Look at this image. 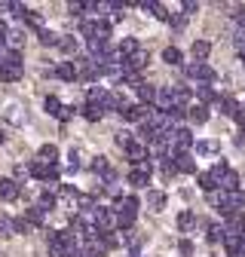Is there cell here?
<instances>
[{"instance_id":"23","label":"cell","mask_w":245,"mask_h":257,"mask_svg":"<svg viewBox=\"0 0 245 257\" xmlns=\"http://www.w3.org/2000/svg\"><path fill=\"white\" fill-rule=\"evenodd\" d=\"M193 223H196V217H193L190 211H181V214H178V230H181V233H190Z\"/></svg>"},{"instance_id":"44","label":"cell","mask_w":245,"mask_h":257,"mask_svg":"<svg viewBox=\"0 0 245 257\" xmlns=\"http://www.w3.org/2000/svg\"><path fill=\"white\" fill-rule=\"evenodd\" d=\"M58 110H61V101L55 98V95H49V98H46V113H52V116H58Z\"/></svg>"},{"instance_id":"36","label":"cell","mask_w":245,"mask_h":257,"mask_svg":"<svg viewBox=\"0 0 245 257\" xmlns=\"http://www.w3.org/2000/svg\"><path fill=\"white\" fill-rule=\"evenodd\" d=\"M7 10L13 13V19H25V16H28V7L19 4V0H16V4H7Z\"/></svg>"},{"instance_id":"19","label":"cell","mask_w":245,"mask_h":257,"mask_svg":"<svg viewBox=\"0 0 245 257\" xmlns=\"http://www.w3.org/2000/svg\"><path fill=\"white\" fill-rule=\"evenodd\" d=\"M126 104H129V101H122L116 92H107V98H104V104H101V107H104V110H122Z\"/></svg>"},{"instance_id":"40","label":"cell","mask_w":245,"mask_h":257,"mask_svg":"<svg viewBox=\"0 0 245 257\" xmlns=\"http://www.w3.org/2000/svg\"><path fill=\"white\" fill-rule=\"evenodd\" d=\"M7 43H10V49H13V52H19V46L25 43V37L19 34V31H10V37H7Z\"/></svg>"},{"instance_id":"30","label":"cell","mask_w":245,"mask_h":257,"mask_svg":"<svg viewBox=\"0 0 245 257\" xmlns=\"http://www.w3.org/2000/svg\"><path fill=\"white\" fill-rule=\"evenodd\" d=\"M157 163H160V169H163V175H166V178L178 175V169H175V156H163V159H157Z\"/></svg>"},{"instance_id":"8","label":"cell","mask_w":245,"mask_h":257,"mask_svg":"<svg viewBox=\"0 0 245 257\" xmlns=\"http://www.w3.org/2000/svg\"><path fill=\"white\" fill-rule=\"evenodd\" d=\"M184 116H187L193 125H202L205 119H208V107H202V104H190L187 107V113H184Z\"/></svg>"},{"instance_id":"33","label":"cell","mask_w":245,"mask_h":257,"mask_svg":"<svg viewBox=\"0 0 245 257\" xmlns=\"http://www.w3.org/2000/svg\"><path fill=\"white\" fill-rule=\"evenodd\" d=\"M25 220L31 223V227H34V223H43V211H40L37 205H34V208H28V211H25Z\"/></svg>"},{"instance_id":"11","label":"cell","mask_w":245,"mask_h":257,"mask_svg":"<svg viewBox=\"0 0 245 257\" xmlns=\"http://www.w3.org/2000/svg\"><path fill=\"white\" fill-rule=\"evenodd\" d=\"M175 169H178V172H184V175H196V163H193L187 153L175 156Z\"/></svg>"},{"instance_id":"7","label":"cell","mask_w":245,"mask_h":257,"mask_svg":"<svg viewBox=\"0 0 245 257\" xmlns=\"http://www.w3.org/2000/svg\"><path fill=\"white\" fill-rule=\"evenodd\" d=\"M126 156H129L132 166H138V163H144V159H150V156H147V147H144L141 141H135L132 147H126Z\"/></svg>"},{"instance_id":"46","label":"cell","mask_w":245,"mask_h":257,"mask_svg":"<svg viewBox=\"0 0 245 257\" xmlns=\"http://www.w3.org/2000/svg\"><path fill=\"white\" fill-rule=\"evenodd\" d=\"M236 52H239V58L245 61V31H239V34H236Z\"/></svg>"},{"instance_id":"34","label":"cell","mask_w":245,"mask_h":257,"mask_svg":"<svg viewBox=\"0 0 245 257\" xmlns=\"http://www.w3.org/2000/svg\"><path fill=\"white\" fill-rule=\"evenodd\" d=\"M80 37H86V40H89V37H95V22L83 19V22H80Z\"/></svg>"},{"instance_id":"13","label":"cell","mask_w":245,"mask_h":257,"mask_svg":"<svg viewBox=\"0 0 245 257\" xmlns=\"http://www.w3.org/2000/svg\"><path fill=\"white\" fill-rule=\"evenodd\" d=\"M208 52H211V43H208V40H193L190 55H193L196 61H205V58H208Z\"/></svg>"},{"instance_id":"2","label":"cell","mask_w":245,"mask_h":257,"mask_svg":"<svg viewBox=\"0 0 245 257\" xmlns=\"http://www.w3.org/2000/svg\"><path fill=\"white\" fill-rule=\"evenodd\" d=\"M28 172L34 175L37 181H46V184L58 181V175H61V169H58V166H46V163H40V159H34V163L28 166Z\"/></svg>"},{"instance_id":"16","label":"cell","mask_w":245,"mask_h":257,"mask_svg":"<svg viewBox=\"0 0 245 257\" xmlns=\"http://www.w3.org/2000/svg\"><path fill=\"white\" fill-rule=\"evenodd\" d=\"M205 239H208V245L224 242V227L221 223H205Z\"/></svg>"},{"instance_id":"21","label":"cell","mask_w":245,"mask_h":257,"mask_svg":"<svg viewBox=\"0 0 245 257\" xmlns=\"http://www.w3.org/2000/svg\"><path fill=\"white\" fill-rule=\"evenodd\" d=\"M227 172H230V166L224 163V159H218V163H214V166H211V172H208V175H211V181H214V187H218V184H221V178H224Z\"/></svg>"},{"instance_id":"20","label":"cell","mask_w":245,"mask_h":257,"mask_svg":"<svg viewBox=\"0 0 245 257\" xmlns=\"http://www.w3.org/2000/svg\"><path fill=\"white\" fill-rule=\"evenodd\" d=\"M80 113H83V116H86L89 122H98V119L104 116V107H101V104H86V107H83Z\"/></svg>"},{"instance_id":"9","label":"cell","mask_w":245,"mask_h":257,"mask_svg":"<svg viewBox=\"0 0 245 257\" xmlns=\"http://www.w3.org/2000/svg\"><path fill=\"white\" fill-rule=\"evenodd\" d=\"M147 58H150V55H147L144 49H138V52H132V55L126 58V71H135V74H138V71L144 68V64H147Z\"/></svg>"},{"instance_id":"12","label":"cell","mask_w":245,"mask_h":257,"mask_svg":"<svg viewBox=\"0 0 245 257\" xmlns=\"http://www.w3.org/2000/svg\"><path fill=\"white\" fill-rule=\"evenodd\" d=\"M55 77L58 80H77V64L74 61H61L55 68Z\"/></svg>"},{"instance_id":"43","label":"cell","mask_w":245,"mask_h":257,"mask_svg":"<svg viewBox=\"0 0 245 257\" xmlns=\"http://www.w3.org/2000/svg\"><path fill=\"white\" fill-rule=\"evenodd\" d=\"M169 25H172L175 31H184V28H187V16H181V13H175V16L169 19Z\"/></svg>"},{"instance_id":"25","label":"cell","mask_w":245,"mask_h":257,"mask_svg":"<svg viewBox=\"0 0 245 257\" xmlns=\"http://www.w3.org/2000/svg\"><path fill=\"white\" fill-rule=\"evenodd\" d=\"M205 196H208V202L214 205V208H224V202H227V190H211V193H205Z\"/></svg>"},{"instance_id":"37","label":"cell","mask_w":245,"mask_h":257,"mask_svg":"<svg viewBox=\"0 0 245 257\" xmlns=\"http://www.w3.org/2000/svg\"><path fill=\"white\" fill-rule=\"evenodd\" d=\"M196 181H199V187H202L205 193H211V190H218V187H214V181H211V175H208V172H202V175H196Z\"/></svg>"},{"instance_id":"51","label":"cell","mask_w":245,"mask_h":257,"mask_svg":"<svg viewBox=\"0 0 245 257\" xmlns=\"http://www.w3.org/2000/svg\"><path fill=\"white\" fill-rule=\"evenodd\" d=\"M7 37H10V25H7V22H0V46L7 43Z\"/></svg>"},{"instance_id":"39","label":"cell","mask_w":245,"mask_h":257,"mask_svg":"<svg viewBox=\"0 0 245 257\" xmlns=\"http://www.w3.org/2000/svg\"><path fill=\"white\" fill-rule=\"evenodd\" d=\"M150 13H153V16H157L160 22H169V19H172V13H169V10H166L163 4H153V7H150Z\"/></svg>"},{"instance_id":"10","label":"cell","mask_w":245,"mask_h":257,"mask_svg":"<svg viewBox=\"0 0 245 257\" xmlns=\"http://www.w3.org/2000/svg\"><path fill=\"white\" fill-rule=\"evenodd\" d=\"M37 159H40V163H46V166H55V159H58V147H55V144H43V147L37 150Z\"/></svg>"},{"instance_id":"28","label":"cell","mask_w":245,"mask_h":257,"mask_svg":"<svg viewBox=\"0 0 245 257\" xmlns=\"http://www.w3.org/2000/svg\"><path fill=\"white\" fill-rule=\"evenodd\" d=\"M163 61H169V64H181V61H184V55H181V49H178V46H166V49H163Z\"/></svg>"},{"instance_id":"32","label":"cell","mask_w":245,"mask_h":257,"mask_svg":"<svg viewBox=\"0 0 245 257\" xmlns=\"http://www.w3.org/2000/svg\"><path fill=\"white\" fill-rule=\"evenodd\" d=\"M37 208H40V211L46 214L49 208H55V196H52V193H43V196L37 199Z\"/></svg>"},{"instance_id":"38","label":"cell","mask_w":245,"mask_h":257,"mask_svg":"<svg viewBox=\"0 0 245 257\" xmlns=\"http://www.w3.org/2000/svg\"><path fill=\"white\" fill-rule=\"evenodd\" d=\"M55 46H58L61 52H74V49H77V40H74V37H58Z\"/></svg>"},{"instance_id":"52","label":"cell","mask_w":245,"mask_h":257,"mask_svg":"<svg viewBox=\"0 0 245 257\" xmlns=\"http://www.w3.org/2000/svg\"><path fill=\"white\" fill-rule=\"evenodd\" d=\"M7 141V132H4V128H0V144H4Z\"/></svg>"},{"instance_id":"1","label":"cell","mask_w":245,"mask_h":257,"mask_svg":"<svg viewBox=\"0 0 245 257\" xmlns=\"http://www.w3.org/2000/svg\"><path fill=\"white\" fill-rule=\"evenodd\" d=\"M22 74H25V68H22V55L10 49L4 58H0V80H4V83H16V80H22Z\"/></svg>"},{"instance_id":"4","label":"cell","mask_w":245,"mask_h":257,"mask_svg":"<svg viewBox=\"0 0 245 257\" xmlns=\"http://www.w3.org/2000/svg\"><path fill=\"white\" fill-rule=\"evenodd\" d=\"M150 159H144V163H138V166H132V172H129V184L132 187H147L150 184Z\"/></svg>"},{"instance_id":"42","label":"cell","mask_w":245,"mask_h":257,"mask_svg":"<svg viewBox=\"0 0 245 257\" xmlns=\"http://www.w3.org/2000/svg\"><path fill=\"white\" fill-rule=\"evenodd\" d=\"M25 22H28V28H37V31L43 28V16H40V13H28Z\"/></svg>"},{"instance_id":"27","label":"cell","mask_w":245,"mask_h":257,"mask_svg":"<svg viewBox=\"0 0 245 257\" xmlns=\"http://www.w3.org/2000/svg\"><path fill=\"white\" fill-rule=\"evenodd\" d=\"M138 49H141V46H138V40H135V37H126V40L119 43V55H122V58H129V55H132V52H138Z\"/></svg>"},{"instance_id":"35","label":"cell","mask_w":245,"mask_h":257,"mask_svg":"<svg viewBox=\"0 0 245 257\" xmlns=\"http://www.w3.org/2000/svg\"><path fill=\"white\" fill-rule=\"evenodd\" d=\"M116 144L126 150V147H132L135 144V138H132V132H126V128H122V132H116Z\"/></svg>"},{"instance_id":"41","label":"cell","mask_w":245,"mask_h":257,"mask_svg":"<svg viewBox=\"0 0 245 257\" xmlns=\"http://www.w3.org/2000/svg\"><path fill=\"white\" fill-rule=\"evenodd\" d=\"M13 233H31V223L25 217H13Z\"/></svg>"},{"instance_id":"3","label":"cell","mask_w":245,"mask_h":257,"mask_svg":"<svg viewBox=\"0 0 245 257\" xmlns=\"http://www.w3.org/2000/svg\"><path fill=\"white\" fill-rule=\"evenodd\" d=\"M184 74H187L190 80H202V86H208V83L214 80V71L208 68L205 61H190L187 68H184Z\"/></svg>"},{"instance_id":"50","label":"cell","mask_w":245,"mask_h":257,"mask_svg":"<svg viewBox=\"0 0 245 257\" xmlns=\"http://www.w3.org/2000/svg\"><path fill=\"white\" fill-rule=\"evenodd\" d=\"M71 116H74V107H65V104H61V110H58V119H61V122H68Z\"/></svg>"},{"instance_id":"6","label":"cell","mask_w":245,"mask_h":257,"mask_svg":"<svg viewBox=\"0 0 245 257\" xmlns=\"http://www.w3.org/2000/svg\"><path fill=\"white\" fill-rule=\"evenodd\" d=\"M19 181L16 178H0V199H7V202H13V199H19Z\"/></svg>"},{"instance_id":"15","label":"cell","mask_w":245,"mask_h":257,"mask_svg":"<svg viewBox=\"0 0 245 257\" xmlns=\"http://www.w3.org/2000/svg\"><path fill=\"white\" fill-rule=\"evenodd\" d=\"M116 230H132L135 227V211H116Z\"/></svg>"},{"instance_id":"24","label":"cell","mask_w":245,"mask_h":257,"mask_svg":"<svg viewBox=\"0 0 245 257\" xmlns=\"http://www.w3.org/2000/svg\"><path fill=\"white\" fill-rule=\"evenodd\" d=\"M218 104H221V110H224L227 116H236V110H239L236 98H230V95H221V98H218Z\"/></svg>"},{"instance_id":"31","label":"cell","mask_w":245,"mask_h":257,"mask_svg":"<svg viewBox=\"0 0 245 257\" xmlns=\"http://www.w3.org/2000/svg\"><path fill=\"white\" fill-rule=\"evenodd\" d=\"M89 169H92V172H98V175L110 172V166H107V159H104V156H95V159H92V163H89Z\"/></svg>"},{"instance_id":"17","label":"cell","mask_w":245,"mask_h":257,"mask_svg":"<svg viewBox=\"0 0 245 257\" xmlns=\"http://www.w3.org/2000/svg\"><path fill=\"white\" fill-rule=\"evenodd\" d=\"M196 95H199V104L208 107L211 101H218V92H214L211 86H196Z\"/></svg>"},{"instance_id":"29","label":"cell","mask_w":245,"mask_h":257,"mask_svg":"<svg viewBox=\"0 0 245 257\" xmlns=\"http://www.w3.org/2000/svg\"><path fill=\"white\" fill-rule=\"evenodd\" d=\"M196 153L199 156H208V153H218V141H193Z\"/></svg>"},{"instance_id":"45","label":"cell","mask_w":245,"mask_h":257,"mask_svg":"<svg viewBox=\"0 0 245 257\" xmlns=\"http://www.w3.org/2000/svg\"><path fill=\"white\" fill-rule=\"evenodd\" d=\"M0 236H13V217H0Z\"/></svg>"},{"instance_id":"53","label":"cell","mask_w":245,"mask_h":257,"mask_svg":"<svg viewBox=\"0 0 245 257\" xmlns=\"http://www.w3.org/2000/svg\"><path fill=\"white\" fill-rule=\"evenodd\" d=\"M138 257H141V254H138Z\"/></svg>"},{"instance_id":"48","label":"cell","mask_w":245,"mask_h":257,"mask_svg":"<svg viewBox=\"0 0 245 257\" xmlns=\"http://www.w3.org/2000/svg\"><path fill=\"white\" fill-rule=\"evenodd\" d=\"M190 13H196V0H184V4H181V16H190Z\"/></svg>"},{"instance_id":"18","label":"cell","mask_w":245,"mask_h":257,"mask_svg":"<svg viewBox=\"0 0 245 257\" xmlns=\"http://www.w3.org/2000/svg\"><path fill=\"white\" fill-rule=\"evenodd\" d=\"M138 89V98H141V104H150L153 107V98H157V89L153 86H147V83H141V86H135Z\"/></svg>"},{"instance_id":"26","label":"cell","mask_w":245,"mask_h":257,"mask_svg":"<svg viewBox=\"0 0 245 257\" xmlns=\"http://www.w3.org/2000/svg\"><path fill=\"white\" fill-rule=\"evenodd\" d=\"M37 40H40L43 46H55V43H58V34H55V31H49V28H40V31H37Z\"/></svg>"},{"instance_id":"47","label":"cell","mask_w":245,"mask_h":257,"mask_svg":"<svg viewBox=\"0 0 245 257\" xmlns=\"http://www.w3.org/2000/svg\"><path fill=\"white\" fill-rule=\"evenodd\" d=\"M80 169V156H77V150H71L68 153V172H77Z\"/></svg>"},{"instance_id":"5","label":"cell","mask_w":245,"mask_h":257,"mask_svg":"<svg viewBox=\"0 0 245 257\" xmlns=\"http://www.w3.org/2000/svg\"><path fill=\"white\" fill-rule=\"evenodd\" d=\"M77 77H80V80H86V83H92V80H98V77H101V64H98V58H89V61H80V64H77Z\"/></svg>"},{"instance_id":"49","label":"cell","mask_w":245,"mask_h":257,"mask_svg":"<svg viewBox=\"0 0 245 257\" xmlns=\"http://www.w3.org/2000/svg\"><path fill=\"white\" fill-rule=\"evenodd\" d=\"M178 248H181V254H184V257H190V254H193V242H190V239H181V245H178Z\"/></svg>"},{"instance_id":"22","label":"cell","mask_w":245,"mask_h":257,"mask_svg":"<svg viewBox=\"0 0 245 257\" xmlns=\"http://www.w3.org/2000/svg\"><path fill=\"white\" fill-rule=\"evenodd\" d=\"M86 98H89V104H104V98H107V92H104L101 86H89V92H86Z\"/></svg>"},{"instance_id":"14","label":"cell","mask_w":245,"mask_h":257,"mask_svg":"<svg viewBox=\"0 0 245 257\" xmlns=\"http://www.w3.org/2000/svg\"><path fill=\"white\" fill-rule=\"evenodd\" d=\"M147 205H150L153 211H163V208H166V193H163V190H150V193H147Z\"/></svg>"}]
</instances>
